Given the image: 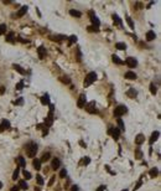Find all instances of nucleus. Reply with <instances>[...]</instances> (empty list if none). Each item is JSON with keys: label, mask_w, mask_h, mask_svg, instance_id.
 Wrapping results in <instances>:
<instances>
[{"label": "nucleus", "mask_w": 161, "mask_h": 191, "mask_svg": "<svg viewBox=\"0 0 161 191\" xmlns=\"http://www.w3.org/2000/svg\"><path fill=\"white\" fill-rule=\"evenodd\" d=\"M97 80V73L96 72H89L87 76H86V80H84V82H83V84H84V87H88V86H91L94 81Z\"/></svg>", "instance_id": "nucleus-1"}, {"label": "nucleus", "mask_w": 161, "mask_h": 191, "mask_svg": "<svg viewBox=\"0 0 161 191\" xmlns=\"http://www.w3.org/2000/svg\"><path fill=\"white\" fill-rule=\"evenodd\" d=\"M37 153V145L35 143H30L27 146H26V154L29 158H33Z\"/></svg>", "instance_id": "nucleus-2"}, {"label": "nucleus", "mask_w": 161, "mask_h": 191, "mask_svg": "<svg viewBox=\"0 0 161 191\" xmlns=\"http://www.w3.org/2000/svg\"><path fill=\"white\" fill-rule=\"evenodd\" d=\"M127 112H128V109H127L125 106H118V107L115 108V110H114V116H115V117H122V116H124Z\"/></svg>", "instance_id": "nucleus-3"}, {"label": "nucleus", "mask_w": 161, "mask_h": 191, "mask_svg": "<svg viewBox=\"0 0 161 191\" xmlns=\"http://www.w3.org/2000/svg\"><path fill=\"white\" fill-rule=\"evenodd\" d=\"M108 133L109 134H112V136L117 140V139H119V135H120V130L118 129V128H113V127H110L109 129H108Z\"/></svg>", "instance_id": "nucleus-4"}, {"label": "nucleus", "mask_w": 161, "mask_h": 191, "mask_svg": "<svg viewBox=\"0 0 161 191\" xmlns=\"http://www.w3.org/2000/svg\"><path fill=\"white\" fill-rule=\"evenodd\" d=\"M86 94H81L79 96V98H78V102H77V106H78V108H84V106H86Z\"/></svg>", "instance_id": "nucleus-5"}, {"label": "nucleus", "mask_w": 161, "mask_h": 191, "mask_svg": "<svg viewBox=\"0 0 161 191\" xmlns=\"http://www.w3.org/2000/svg\"><path fill=\"white\" fill-rule=\"evenodd\" d=\"M52 123H53V112H50V113H48V116H47V118L45 119V124H43V126L50 127Z\"/></svg>", "instance_id": "nucleus-6"}, {"label": "nucleus", "mask_w": 161, "mask_h": 191, "mask_svg": "<svg viewBox=\"0 0 161 191\" xmlns=\"http://www.w3.org/2000/svg\"><path fill=\"white\" fill-rule=\"evenodd\" d=\"M125 64H128L130 68H134V67H136V64H138V61H136L134 57H128V58L125 60Z\"/></svg>", "instance_id": "nucleus-7"}, {"label": "nucleus", "mask_w": 161, "mask_h": 191, "mask_svg": "<svg viewBox=\"0 0 161 191\" xmlns=\"http://www.w3.org/2000/svg\"><path fill=\"white\" fill-rule=\"evenodd\" d=\"M86 107V110L88 113H96L97 109H96V102H91L88 106H84Z\"/></svg>", "instance_id": "nucleus-8"}, {"label": "nucleus", "mask_w": 161, "mask_h": 191, "mask_svg": "<svg viewBox=\"0 0 161 191\" xmlns=\"http://www.w3.org/2000/svg\"><path fill=\"white\" fill-rule=\"evenodd\" d=\"M37 54H38V57H40L41 60H43L45 56H46V48H45L43 46H40V47L37 48Z\"/></svg>", "instance_id": "nucleus-9"}, {"label": "nucleus", "mask_w": 161, "mask_h": 191, "mask_svg": "<svg viewBox=\"0 0 161 191\" xmlns=\"http://www.w3.org/2000/svg\"><path fill=\"white\" fill-rule=\"evenodd\" d=\"M125 78H127V80H130V81H133V80H136L138 76H136L135 72H133V71H128V72L125 73Z\"/></svg>", "instance_id": "nucleus-10"}, {"label": "nucleus", "mask_w": 161, "mask_h": 191, "mask_svg": "<svg viewBox=\"0 0 161 191\" xmlns=\"http://www.w3.org/2000/svg\"><path fill=\"white\" fill-rule=\"evenodd\" d=\"M159 135H160V133L156 130V132H154L153 134H151V138H150V140H149V143L150 144H154L156 140H158V138H159Z\"/></svg>", "instance_id": "nucleus-11"}, {"label": "nucleus", "mask_w": 161, "mask_h": 191, "mask_svg": "<svg viewBox=\"0 0 161 191\" xmlns=\"http://www.w3.org/2000/svg\"><path fill=\"white\" fill-rule=\"evenodd\" d=\"M144 142H145V136H144L143 134H138L136 138H135V144L140 145V144H143Z\"/></svg>", "instance_id": "nucleus-12"}, {"label": "nucleus", "mask_w": 161, "mask_h": 191, "mask_svg": "<svg viewBox=\"0 0 161 191\" xmlns=\"http://www.w3.org/2000/svg\"><path fill=\"white\" fill-rule=\"evenodd\" d=\"M155 38H156V35H155V32L153 31V30H149V31L146 32V40L148 41H153Z\"/></svg>", "instance_id": "nucleus-13"}, {"label": "nucleus", "mask_w": 161, "mask_h": 191, "mask_svg": "<svg viewBox=\"0 0 161 191\" xmlns=\"http://www.w3.org/2000/svg\"><path fill=\"white\" fill-rule=\"evenodd\" d=\"M60 165H61V161H60V159H57V158H55V159L52 160V162H51V168H52L53 170L58 169Z\"/></svg>", "instance_id": "nucleus-14"}, {"label": "nucleus", "mask_w": 161, "mask_h": 191, "mask_svg": "<svg viewBox=\"0 0 161 191\" xmlns=\"http://www.w3.org/2000/svg\"><path fill=\"white\" fill-rule=\"evenodd\" d=\"M16 162H17V165H19L20 168H24V166L26 165V161H25V159H24L22 156H17V158H16Z\"/></svg>", "instance_id": "nucleus-15"}, {"label": "nucleus", "mask_w": 161, "mask_h": 191, "mask_svg": "<svg viewBox=\"0 0 161 191\" xmlns=\"http://www.w3.org/2000/svg\"><path fill=\"white\" fill-rule=\"evenodd\" d=\"M41 103L43 104V106H46V104H50V96L48 94H45L41 97Z\"/></svg>", "instance_id": "nucleus-16"}, {"label": "nucleus", "mask_w": 161, "mask_h": 191, "mask_svg": "<svg viewBox=\"0 0 161 191\" xmlns=\"http://www.w3.org/2000/svg\"><path fill=\"white\" fill-rule=\"evenodd\" d=\"M32 165H33V168H35L36 170H40V169H41V160L33 159L32 160Z\"/></svg>", "instance_id": "nucleus-17"}, {"label": "nucleus", "mask_w": 161, "mask_h": 191, "mask_svg": "<svg viewBox=\"0 0 161 191\" xmlns=\"http://www.w3.org/2000/svg\"><path fill=\"white\" fill-rule=\"evenodd\" d=\"M91 20H92V24H93V26H96V28H99L100 22H99V20H98V18H97L96 15H92V16H91Z\"/></svg>", "instance_id": "nucleus-18"}, {"label": "nucleus", "mask_w": 161, "mask_h": 191, "mask_svg": "<svg viewBox=\"0 0 161 191\" xmlns=\"http://www.w3.org/2000/svg\"><path fill=\"white\" fill-rule=\"evenodd\" d=\"M69 15H72V16H74V18H81L82 16V12L81 11H78V10H69Z\"/></svg>", "instance_id": "nucleus-19"}, {"label": "nucleus", "mask_w": 161, "mask_h": 191, "mask_svg": "<svg viewBox=\"0 0 161 191\" xmlns=\"http://www.w3.org/2000/svg\"><path fill=\"white\" fill-rule=\"evenodd\" d=\"M7 42H14L15 41V35H14V32H9L7 35H6V38H5Z\"/></svg>", "instance_id": "nucleus-20"}, {"label": "nucleus", "mask_w": 161, "mask_h": 191, "mask_svg": "<svg viewBox=\"0 0 161 191\" xmlns=\"http://www.w3.org/2000/svg\"><path fill=\"white\" fill-rule=\"evenodd\" d=\"M26 11H27V6H22L19 11H17V16L19 18H21V16H24L25 14H26Z\"/></svg>", "instance_id": "nucleus-21"}, {"label": "nucleus", "mask_w": 161, "mask_h": 191, "mask_svg": "<svg viewBox=\"0 0 161 191\" xmlns=\"http://www.w3.org/2000/svg\"><path fill=\"white\" fill-rule=\"evenodd\" d=\"M12 67H14V70L17 71L20 74H25V70H22L21 66H19V64H12Z\"/></svg>", "instance_id": "nucleus-22"}, {"label": "nucleus", "mask_w": 161, "mask_h": 191, "mask_svg": "<svg viewBox=\"0 0 161 191\" xmlns=\"http://www.w3.org/2000/svg\"><path fill=\"white\" fill-rule=\"evenodd\" d=\"M158 174H159V170H158V168H153V169L149 171V175H150L151 178H156V176H158Z\"/></svg>", "instance_id": "nucleus-23"}, {"label": "nucleus", "mask_w": 161, "mask_h": 191, "mask_svg": "<svg viewBox=\"0 0 161 191\" xmlns=\"http://www.w3.org/2000/svg\"><path fill=\"white\" fill-rule=\"evenodd\" d=\"M19 188H20V189H22V190H27V189H29V185L26 184V181L20 180V181H19Z\"/></svg>", "instance_id": "nucleus-24"}, {"label": "nucleus", "mask_w": 161, "mask_h": 191, "mask_svg": "<svg viewBox=\"0 0 161 191\" xmlns=\"http://www.w3.org/2000/svg\"><path fill=\"white\" fill-rule=\"evenodd\" d=\"M127 94H128L130 98H135V97H136V94H138V92L135 91V88H130L128 92H127Z\"/></svg>", "instance_id": "nucleus-25"}, {"label": "nucleus", "mask_w": 161, "mask_h": 191, "mask_svg": "<svg viewBox=\"0 0 161 191\" xmlns=\"http://www.w3.org/2000/svg\"><path fill=\"white\" fill-rule=\"evenodd\" d=\"M115 47H117L118 50H127V45H125L124 42H117V44H115Z\"/></svg>", "instance_id": "nucleus-26"}, {"label": "nucleus", "mask_w": 161, "mask_h": 191, "mask_svg": "<svg viewBox=\"0 0 161 191\" xmlns=\"http://www.w3.org/2000/svg\"><path fill=\"white\" fill-rule=\"evenodd\" d=\"M112 58H113V62H114V64H123V61H122V60H120V58H119L117 55H113V56H112Z\"/></svg>", "instance_id": "nucleus-27"}, {"label": "nucleus", "mask_w": 161, "mask_h": 191, "mask_svg": "<svg viewBox=\"0 0 161 191\" xmlns=\"http://www.w3.org/2000/svg\"><path fill=\"white\" fill-rule=\"evenodd\" d=\"M63 38H67L66 36H63V35H57V36H51V40H53V41H60V40H63Z\"/></svg>", "instance_id": "nucleus-28"}, {"label": "nucleus", "mask_w": 161, "mask_h": 191, "mask_svg": "<svg viewBox=\"0 0 161 191\" xmlns=\"http://www.w3.org/2000/svg\"><path fill=\"white\" fill-rule=\"evenodd\" d=\"M113 20H114V24H117V25H122V20L119 19V16L118 15H113Z\"/></svg>", "instance_id": "nucleus-29"}, {"label": "nucleus", "mask_w": 161, "mask_h": 191, "mask_svg": "<svg viewBox=\"0 0 161 191\" xmlns=\"http://www.w3.org/2000/svg\"><path fill=\"white\" fill-rule=\"evenodd\" d=\"M1 127L4 128V129H9V128H10V122L6 120V119H4L2 123H1Z\"/></svg>", "instance_id": "nucleus-30"}, {"label": "nucleus", "mask_w": 161, "mask_h": 191, "mask_svg": "<svg viewBox=\"0 0 161 191\" xmlns=\"http://www.w3.org/2000/svg\"><path fill=\"white\" fill-rule=\"evenodd\" d=\"M150 92H151L153 94H156L158 90H156V86H155V83H150Z\"/></svg>", "instance_id": "nucleus-31"}, {"label": "nucleus", "mask_w": 161, "mask_h": 191, "mask_svg": "<svg viewBox=\"0 0 161 191\" xmlns=\"http://www.w3.org/2000/svg\"><path fill=\"white\" fill-rule=\"evenodd\" d=\"M19 172H20V169L19 168H16V170L14 171V174H12V180H16L17 178H19Z\"/></svg>", "instance_id": "nucleus-32"}, {"label": "nucleus", "mask_w": 161, "mask_h": 191, "mask_svg": "<svg viewBox=\"0 0 161 191\" xmlns=\"http://www.w3.org/2000/svg\"><path fill=\"white\" fill-rule=\"evenodd\" d=\"M77 41V36L76 35H72V36H69V42H68V45H72L73 42H76Z\"/></svg>", "instance_id": "nucleus-33"}, {"label": "nucleus", "mask_w": 161, "mask_h": 191, "mask_svg": "<svg viewBox=\"0 0 161 191\" xmlns=\"http://www.w3.org/2000/svg\"><path fill=\"white\" fill-rule=\"evenodd\" d=\"M50 156H51V154H50V153H45V154L42 155V159H41V161H47V160L50 159Z\"/></svg>", "instance_id": "nucleus-34"}, {"label": "nucleus", "mask_w": 161, "mask_h": 191, "mask_svg": "<svg viewBox=\"0 0 161 191\" xmlns=\"http://www.w3.org/2000/svg\"><path fill=\"white\" fill-rule=\"evenodd\" d=\"M118 126H119V130H124L125 128H124V123H123V120L122 119H118Z\"/></svg>", "instance_id": "nucleus-35"}, {"label": "nucleus", "mask_w": 161, "mask_h": 191, "mask_svg": "<svg viewBox=\"0 0 161 191\" xmlns=\"http://www.w3.org/2000/svg\"><path fill=\"white\" fill-rule=\"evenodd\" d=\"M36 181H37L38 185H42V184H43V179H42V176H41V175H37V176H36Z\"/></svg>", "instance_id": "nucleus-36"}, {"label": "nucleus", "mask_w": 161, "mask_h": 191, "mask_svg": "<svg viewBox=\"0 0 161 191\" xmlns=\"http://www.w3.org/2000/svg\"><path fill=\"white\" fill-rule=\"evenodd\" d=\"M5 31H6V25L1 24V25H0V35H4Z\"/></svg>", "instance_id": "nucleus-37"}, {"label": "nucleus", "mask_w": 161, "mask_h": 191, "mask_svg": "<svg viewBox=\"0 0 161 191\" xmlns=\"http://www.w3.org/2000/svg\"><path fill=\"white\" fill-rule=\"evenodd\" d=\"M15 88H16L17 91H21V90L24 88V82H22V81H21V82H19V83L16 84V87H15Z\"/></svg>", "instance_id": "nucleus-38"}, {"label": "nucleus", "mask_w": 161, "mask_h": 191, "mask_svg": "<svg viewBox=\"0 0 161 191\" xmlns=\"http://www.w3.org/2000/svg\"><path fill=\"white\" fill-rule=\"evenodd\" d=\"M135 158H136V159H141V158H143V153H141L139 149L135 152Z\"/></svg>", "instance_id": "nucleus-39"}, {"label": "nucleus", "mask_w": 161, "mask_h": 191, "mask_svg": "<svg viewBox=\"0 0 161 191\" xmlns=\"http://www.w3.org/2000/svg\"><path fill=\"white\" fill-rule=\"evenodd\" d=\"M88 31L89 32H98L99 31V29L96 28V26H88Z\"/></svg>", "instance_id": "nucleus-40"}, {"label": "nucleus", "mask_w": 161, "mask_h": 191, "mask_svg": "<svg viewBox=\"0 0 161 191\" xmlns=\"http://www.w3.org/2000/svg\"><path fill=\"white\" fill-rule=\"evenodd\" d=\"M24 176H25L26 180H30V179H31V174H30L29 171H26V170H24Z\"/></svg>", "instance_id": "nucleus-41"}, {"label": "nucleus", "mask_w": 161, "mask_h": 191, "mask_svg": "<svg viewBox=\"0 0 161 191\" xmlns=\"http://www.w3.org/2000/svg\"><path fill=\"white\" fill-rule=\"evenodd\" d=\"M127 22L129 24V26L131 28V29H134V22H133V20H131V18H127Z\"/></svg>", "instance_id": "nucleus-42"}, {"label": "nucleus", "mask_w": 161, "mask_h": 191, "mask_svg": "<svg viewBox=\"0 0 161 191\" xmlns=\"http://www.w3.org/2000/svg\"><path fill=\"white\" fill-rule=\"evenodd\" d=\"M60 80H61L63 83H67V84H68V83H71V80H69L68 77H61Z\"/></svg>", "instance_id": "nucleus-43"}, {"label": "nucleus", "mask_w": 161, "mask_h": 191, "mask_svg": "<svg viewBox=\"0 0 161 191\" xmlns=\"http://www.w3.org/2000/svg\"><path fill=\"white\" fill-rule=\"evenodd\" d=\"M66 176H67V171H66V169H62L60 171V178H66Z\"/></svg>", "instance_id": "nucleus-44"}, {"label": "nucleus", "mask_w": 161, "mask_h": 191, "mask_svg": "<svg viewBox=\"0 0 161 191\" xmlns=\"http://www.w3.org/2000/svg\"><path fill=\"white\" fill-rule=\"evenodd\" d=\"M14 103H15V104H22V103H24V98H22V97H20V98H19L17 100H15Z\"/></svg>", "instance_id": "nucleus-45"}, {"label": "nucleus", "mask_w": 161, "mask_h": 191, "mask_svg": "<svg viewBox=\"0 0 161 191\" xmlns=\"http://www.w3.org/2000/svg\"><path fill=\"white\" fill-rule=\"evenodd\" d=\"M55 178H56V176H51V179H50V181H48V186H52V185H53V182H55Z\"/></svg>", "instance_id": "nucleus-46"}, {"label": "nucleus", "mask_w": 161, "mask_h": 191, "mask_svg": "<svg viewBox=\"0 0 161 191\" xmlns=\"http://www.w3.org/2000/svg\"><path fill=\"white\" fill-rule=\"evenodd\" d=\"M89 162H91V159H89L88 156H86V158L83 159V164H84V165H88Z\"/></svg>", "instance_id": "nucleus-47"}, {"label": "nucleus", "mask_w": 161, "mask_h": 191, "mask_svg": "<svg viewBox=\"0 0 161 191\" xmlns=\"http://www.w3.org/2000/svg\"><path fill=\"white\" fill-rule=\"evenodd\" d=\"M47 134H48V129H47V128H45V129H43V132H42V136H46Z\"/></svg>", "instance_id": "nucleus-48"}, {"label": "nucleus", "mask_w": 161, "mask_h": 191, "mask_svg": "<svg viewBox=\"0 0 161 191\" xmlns=\"http://www.w3.org/2000/svg\"><path fill=\"white\" fill-rule=\"evenodd\" d=\"M141 184H143V182H141V181H139V182H138V184L135 185V188H134V190H138V189H139V188L141 186Z\"/></svg>", "instance_id": "nucleus-49"}, {"label": "nucleus", "mask_w": 161, "mask_h": 191, "mask_svg": "<svg viewBox=\"0 0 161 191\" xmlns=\"http://www.w3.org/2000/svg\"><path fill=\"white\" fill-rule=\"evenodd\" d=\"M104 190H105V186H104V185H100V186L97 189V191H104Z\"/></svg>", "instance_id": "nucleus-50"}, {"label": "nucleus", "mask_w": 161, "mask_h": 191, "mask_svg": "<svg viewBox=\"0 0 161 191\" xmlns=\"http://www.w3.org/2000/svg\"><path fill=\"white\" fill-rule=\"evenodd\" d=\"M19 189H20L19 186H12L11 188V191H19Z\"/></svg>", "instance_id": "nucleus-51"}, {"label": "nucleus", "mask_w": 161, "mask_h": 191, "mask_svg": "<svg viewBox=\"0 0 161 191\" xmlns=\"http://www.w3.org/2000/svg\"><path fill=\"white\" fill-rule=\"evenodd\" d=\"M5 92V87H0V94H4Z\"/></svg>", "instance_id": "nucleus-52"}, {"label": "nucleus", "mask_w": 161, "mask_h": 191, "mask_svg": "<svg viewBox=\"0 0 161 191\" xmlns=\"http://www.w3.org/2000/svg\"><path fill=\"white\" fill-rule=\"evenodd\" d=\"M42 128H43V124H37V126H36V129H38V130L42 129Z\"/></svg>", "instance_id": "nucleus-53"}, {"label": "nucleus", "mask_w": 161, "mask_h": 191, "mask_svg": "<svg viewBox=\"0 0 161 191\" xmlns=\"http://www.w3.org/2000/svg\"><path fill=\"white\" fill-rule=\"evenodd\" d=\"M71 191H78V188L74 185V186H72V189H71Z\"/></svg>", "instance_id": "nucleus-54"}, {"label": "nucleus", "mask_w": 161, "mask_h": 191, "mask_svg": "<svg viewBox=\"0 0 161 191\" xmlns=\"http://www.w3.org/2000/svg\"><path fill=\"white\" fill-rule=\"evenodd\" d=\"M79 144H81V145H82V146H84V148H86V144H84V143H83V142H82V140H81V142H79Z\"/></svg>", "instance_id": "nucleus-55"}, {"label": "nucleus", "mask_w": 161, "mask_h": 191, "mask_svg": "<svg viewBox=\"0 0 161 191\" xmlns=\"http://www.w3.org/2000/svg\"><path fill=\"white\" fill-rule=\"evenodd\" d=\"M1 132H4V128L1 127V124H0V133H1Z\"/></svg>", "instance_id": "nucleus-56"}, {"label": "nucleus", "mask_w": 161, "mask_h": 191, "mask_svg": "<svg viewBox=\"0 0 161 191\" xmlns=\"http://www.w3.org/2000/svg\"><path fill=\"white\" fill-rule=\"evenodd\" d=\"M1 188H2V184H1V182H0V189H1Z\"/></svg>", "instance_id": "nucleus-57"}, {"label": "nucleus", "mask_w": 161, "mask_h": 191, "mask_svg": "<svg viewBox=\"0 0 161 191\" xmlns=\"http://www.w3.org/2000/svg\"><path fill=\"white\" fill-rule=\"evenodd\" d=\"M35 191H40V189H35Z\"/></svg>", "instance_id": "nucleus-58"}, {"label": "nucleus", "mask_w": 161, "mask_h": 191, "mask_svg": "<svg viewBox=\"0 0 161 191\" xmlns=\"http://www.w3.org/2000/svg\"><path fill=\"white\" fill-rule=\"evenodd\" d=\"M122 191H127V189H125V190H122Z\"/></svg>", "instance_id": "nucleus-59"}]
</instances>
